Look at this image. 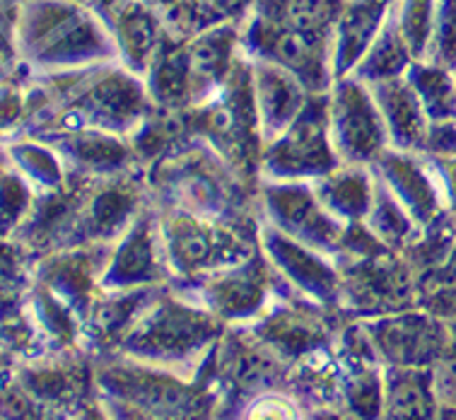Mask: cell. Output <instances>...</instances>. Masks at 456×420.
I'll return each mask as SVG.
<instances>
[{
	"mask_svg": "<svg viewBox=\"0 0 456 420\" xmlns=\"http://www.w3.org/2000/svg\"><path fill=\"white\" fill-rule=\"evenodd\" d=\"M374 353L394 367H435L454 350L456 341L432 312H398L374 326Z\"/></svg>",
	"mask_w": 456,
	"mask_h": 420,
	"instance_id": "3957f363",
	"label": "cell"
},
{
	"mask_svg": "<svg viewBox=\"0 0 456 420\" xmlns=\"http://www.w3.org/2000/svg\"><path fill=\"white\" fill-rule=\"evenodd\" d=\"M302 109V114L292 121L275 140L271 155L265 157V167L281 182H295L305 174H324L336 165V150L331 143V128L326 119V107Z\"/></svg>",
	"mask_w": 456,
	"mask_h": 420,
	"instance_id": "5b68a950",
	"label": "cell"
},
{
	"mask_svg": "<svg viewBox=\"0 0 456 420\" xmlns=\"http://www.w3.org/2000/svg\"><path fill=\"white\" fill-rule=\"evenodd\" d=\"M324 186H314L316 198L322 201V206L329 208L331 215H362L367 208L372 206V194L370 189V179L365 174L357 169V165H353L350 172H338L331 174L329 179H322Z\"/></svg>",
	"mask_w": 456,
	"mask_h": 420,
	"instance_id": "7c38bea8",
	"label": "cell"
},
{
	"mask_svg": "<svg viewBox=\"0 0 456 420\" xmlns=\"http://www.w3.org/2000/svg\"><path fill=\"white\" fill-rule=\"evenodd\" d=\"M210 302L217 314H224L230 319H240L251 309H256L264 295V283L258 280V271L240 268L230 276H217L208 285Z\"/></svg>",
	"mask_w": 456,
	"mask_h": 420,
	"instance_id": "8fae6325",
	"label": "cell"
},
{
	"mask_svg": "<svg viewBox=\"0 0 456 420\" xmlns=\"http://www.w3.org/2000/svg\"><path fill=\"white\" fill-rule=\"evenodd\" d=\"M370 92L384 119L391 148L403 150V152H423L428 131H430V119L425 114L423 104L415 95L413 85L408 83L406 75L377 80Z\"/></svg>",
	"mask_w": 456,
	"mask_h": 420,
	"instance_id": "52a82bcc",
	"label": "cell"
},
{
	"mask_svg": "<svg viewBox=\"0 0 456 420\" xmlns=\"http://www.w3.org/2000/svg\"><path fill=\"white\" fill-rule=\"evenodd\" d=\"M216 334L210 314L200 309H189V307L176 305V302H165L158 309L145 314L141 322L135 324L126 341H121V348L131 358H141L142 353H152L150 358H193V350L199 353L206 346V341Z\"/></svg>",
	"mask_w": 456,
	"mask_h": 420,
	"instance_id": "7a4b0ae2",
	"label": "cell"
},
{
	"mask_svg": "<svg viewBox=\"0 0 456 420\" xmlns=\"http://www.w3.org/2000/svg\"><path fill=\"white\" fill-rule=\"evenodd\" d=\"M403 75L413 85L430 124L456 121V70L432 61H413Z\"/></svg>",
	"mask_w": 456,
	"mask_h": 420,
	"instance_id": "30bf717a",
	"label": "cell"
},
{
	"mask_svg": "<svg viewBox=\"0 0 456 420\" xmlns=\"http://www.w3.org/2000/svg\"><path fill=\"white\" fill-rule=\"evenodd\" d=\"M305 92L297 75H288L282 66L264 63L256 75V121L265 131L281 136L302 114Z\"/></svg>",
	"mask_w": 456,
	"mask_h": 420,
	"instance_id": "ba28073f",
	"label": "cell"
},
{
	"mask_svg": "<svg viewBox=\"0 0 456 420\" xmlns=\"http://www.w3.org/2000/svg\"><path fill=\"white\" fill-rule=\"evenodd\" d=\"M329 128L336 155L348 165L377 160L389 140L372 92L360 83H343L333 95Z\"/></svg>",
	"mask_w": 456,
	"mask_h": 420,
	"instance_id": "277c9868",
	"label": "cell"
},
{
	"mask_svg": "<svg viewBox=\"0 0 456 420\" xmlns=\"http://www.w3.org/2000/svg\"><path fill=\"white\" fill-rule=\"evenodd\" d=\"M15 44L25 63L44 70L87 68L109 54L107 37L66 0H34L25 5Z\"/></svg>",
	"mask_w": 456,
	"mask_h": 420,
	"instance_id": "6da1fadb",
	"label": "cell"
},
{
	"mask_svg": "<svg viewBox=\"0 0 456 420\" xmlns=\"http://www.w3.org/2000/svg\"><path fill=\"white\" fill-rule=\"evenodd\" d=\"M159 244L167 264L179 273H203L206 268L237 266L241 261L237 239L224 235L220 225H210L189 213H175L159 223Z\"/></svg>",
	"mask_w": 456,
	"mask_h": 420,
	"instance_id": "8992f818",
	"label": "cell"
},
{
	"mask_svg": "<svg viewBox=\"0 0 456 420\" xmlns=\"http://www.w3.org/2000/svg\"><path fill=\"white\" fill-rule=\"evenodd\" d=\"M10 68H8V54L5 51H0V85L5 83V80H10Z\"/></svg>",
	"mask_w": 456,
	"mask_h": 420,
	"instance_id": "5bb4252c",
	"label": "cell"
},
{
	"mask_svg": "<svg viewBox=\"0 0 456 420\" xmlns=\"http://www.w3.org/2000/svg\"><path fill=\"white\" fill-rule=\"evenodd\" d=\"M384 411L398 418H432L440 413L435 367H394L384 384Z\"/></svg>",
	"mask_w": 456,
	"mask_h": 420,
	"instance_id": "9c48e42d",
	"label": "cell"
},
{
	"mask_svg": "<svg viewBox=\"0 0 456 420\" xmlns=\"http://www.w3.org/2000/svg\"><path fill=\"white\" fill-rule=\"evenodd\" d=\"M29 251L17 239L0 237V314L22 307L29 292Z\"/></svg>",
	"mask_w": 456,
	"mask_h": 420,
	"instance_id": "4fadbf2b",
	"label": "cell"
}]
</instances>
